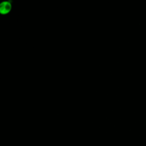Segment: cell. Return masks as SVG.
<instances>
[{
	"mask_svg": "<svg viewBox=\"0 0 146 146\" xmlns=\"http://www.w3.org/2000/svg\"><path fill=\"white\" fill-rule=\"evenodd\" d=\"M11 9V5L9 1H5L0 5V13L2 14H8Z\"/></svg>",
	"mask_w": 146,
	"mask_h": 146,
	"instance_id": "1",
	"label": "cell"
}]
</instances>
